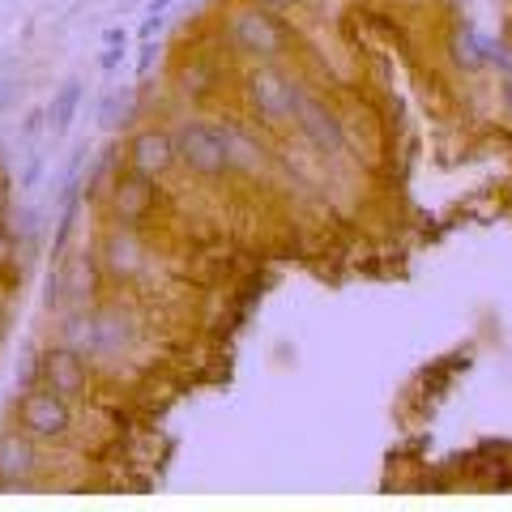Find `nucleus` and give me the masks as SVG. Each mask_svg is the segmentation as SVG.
Returning <instances> with one entry per match:
<instances>
[{
  "mask_svg": "<svg viewBox=\"0 0 512 512\" xmlns=\"http://www.w3.org/2000/svg\"><path fill=\"white\" fill-rule=\"evenodd\" d=\"M175 163H184L201 180H218L227 175L231 163V133L210 120H188L175 128Z\"/></svg>",
  "mask_w": 512,
  "mask_h": 512,
  "instance_id": "nucleus-1",
  "label": "nucleus"
},
{
  "mask_svg": "<svg viewBox=\"0 0 512 512\" xmlns=\"http://www.w3.org/2000/svg\"><path fill=\"white\" fill-rule=\"evenodd\" d=\"M0 90H5V86H0Z\"/></svg>",
  "mask_w": 512,
  "mask_h": 512,
  "instance_id": "nucleus-16",
  "label": "nucleus"
},
{
  "mask_svg": "<svg viewBox=\"0 0 512 512\" xmlns=\"http://www.w3.org/2000/svg\"><path fill=\"white\" fill-rule=\"evenodd\" d=\"M231 39L239 52H248L256 60H274L286 52V43H291V35H286V22L278 18V13H269L261 5H248L239 9L231 18Z\"/></svg>",
  "mask_w": 512,
  "mask_h": 512,
  "instance_id": "nucleus-3",
  "label": "nucleus"
},
{
  "mask_svg": "<svg viewBox=\"0 0 512 512\" xmlns=\"http://www.w3.org/2000/svg\"><path fill=\"white\" fill-rule=\"evenodd\" d=\"M77 103H82V86L69 82V86H64V90L56 94V107H52V116H47V124H52V133H64V128L73 124Z\"/></svg>",
  "mask_w": 512,
  "mask_h": 512,
  "instance_id": "nucleus-10",
  "label": "nucleus"
},
{
  "mask_svg": "<svg viewBox=\"0 0 512 512\" xmlns=\"http://www.w3.org/2000/svg\"><path fill=\"white\" fill-rule=\"evenodd\" d=\"M39 372H43V384H47V389L60 393V397H69V402L86 393V359L77 355L73 346H52V350L43 355V367H39Z\"/></svg>",
  "mask_w": 512,
  "mask_h": 512,
  "instance_id": "nucleus-8",
  "label": "nucleus"
},
{
  "mask_svg": "<svg viewBox=\"0 0 512 512\" xmlns=\"http://www.w3.org/2000/svg\"><path fill=\"white\" fill-rule=\"evenodd\" d=\"M291 124L303 133V141L316 150V154H342L346 150V124L338 120V111L329 103H320L312 90H303L295 82V94H291Z\"/></svg>",
  "mask_w": 512,
  "mask_h": 512,
  "instance_id": "nucleus-2",
  "label": "nucleus"
},
{
  "mask_svg": "<svg viewBox=\"0 0 512 512\" xmlns=\"http://www.w3.org/2000/svg\"><path fill=\"white\" fill-rule=\"evenodd\" d=\"M128 167L137 175H150V180H163L175 167V133L171 128H141L128 146Z\"/></svg>",
  "mask_w": 512,
  "mask_h": 512,
  "instance_id": "nucleus-6",
  "label": "nucleus"
},
{
  "mask_svg": "<svg viewBox=\"0 0 512 512\" xmlns=\"http://www.w3.org/2000/svg\"><path fill=\"white\" fill-rule=\"evenodd\" d=\"M0 333H5V312H0Z\"/></svg>",
  "mask_w": 512,
  "mask_h": 512,
  "instance_id": "nucleus-15",
  "label": "nucleus"
},
{
  "mask_svg": "<svg viewBox=\"0 0 512 512\" xmlns=\"http://www.w3.org/2000/svg\"><path fill=\"white\" fill-rule=\"evenodd\" d=\"M291 94H295L291 77H282L278 69H256L248 82V107L265 124H278V120H291Z\"/></svg>",
  "mask_w": 512,
  "mask_h": 512,
  "instance_id": "nucleus-5",
  "label": "nucleus"
},
{
  "mask_svg": "<svg viewBox=\"0 0 512 512\" xmlns=\"http://www.w3.org/2000/svg\"><path fill=\"white\" fill-rule=\"evenodd\" d=\"M18 423L26 436L35 440H64L73 431V410H69V397L43 389H30L22 402H18Z\"/></svg>",
  "mask_w": 512,
  "mask_h": 512,
  "instance_id": "nucleus-4",
  "label": "nucleus"
},
{
  "mask_svg": "<svg viewBox=\"0 0 512 512\" xmlns=\"http://www.w3.org/2000/svg\"><path fill=\"white\" fill-rule=\"evenodd\" d=\"M107 256H111V265H116L120 274H137V265H141V248H137L128 235L111 239V252H107Z\"/></svg>",
  "mask_w": 512,
  "mask_h": 512,
  "instance_id": "nucleus-11",
  "label": "nucleus"
},
{
  "mask_svg": "<svg viewBox=\"0 0 512 512\" xmlns=\"http://www.w3.org/2000/svg\"><path fill=\"white\" fill-rule=\"evenodd\" d=\"M39 470V448L35 436H5L0 440V483H26Z\"/></svg>",
  "mask_w": 512,
  "mask_h": 512,
  "instance_id": "nucleus-9",
  "label": "nucleus"
},
{
  "mask_svg": "<svg viewBox=\"0 0 512 512\" xmlns=\"http://www.w3.org/2000/svg\"><path fill=\"white\" fill-rule=\"evenodd\" d=\"M252 5H261V9H269V13H286V9L303 5V0H252Z\"/></svg>",
  "mask_w": 512,
  "mask_h": 512,
  "instance_id": "nucleus-12",
  "label": "nucleus"
},
{
  "mask_svg": "<svg viewBox=\"0 0 512 512\" xmlns=\"http://www.w3.org/2000/svg\"><path fill=\"white\" fill-rule=\"evenodd\" d=\"M158 201V180H150V175H137L128 171L116 180V188H111V214H116L124 227H133V222H141Z\"/></svg>",
  "mask_w": 512,
  "mask_h": 512,
  "instance_id": "nucleus-7",
  "label": "nucleus"
},
{
  "mask_svg": "<svg viewBox=\"0 0 512 512\" xmlns=\"http://www.w3.org/2000/svg\"><path fill=\"white\" fill-rule=\"evenodd\" d=\"M13 261V239H9V231L0 227V269H5Z\"/></svg>",
  "mask_w": 512,
  "mask_h": 512,
  "instance_id": "nucleus-13",
  "label": "nucleus"
},
{
  "mask_svg": "<svg viewBox=\"0 0 512 512\" xmlns=\"http://www.w3.org/2000/svg\"><path fill=\"white\" fill-rule=\"evenodd\" d=\"M504 103H508V111H512V69H508V82H504Z\"/></svg>",
  "mask_w": 512,
  "mask_h": 512,
  "instance_id": "nucleus-14",
  "label": "nucleus"
}]
</instances>
